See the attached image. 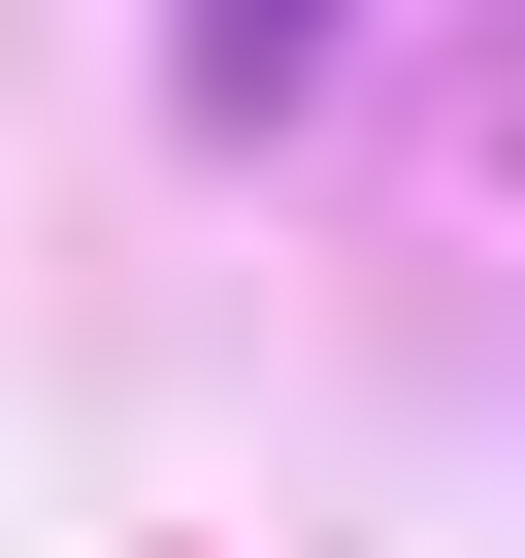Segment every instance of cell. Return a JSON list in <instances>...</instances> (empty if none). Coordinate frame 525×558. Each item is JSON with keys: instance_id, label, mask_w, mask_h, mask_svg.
Returning <instances> with one entry per match:
<instances>
[{"instance_id": "cell-1", "label": "cell", "mask_w": 525, "mask_h": 558, "mask_svg": "<svg viewBox=\"0 0 525 558\" xmlns=\"http://www.w3.org/2000/svg\"><path fill=\"white\" fill-rule=\"evenodd\" d=\"M164 66H197V132H296L329 99V0H164Z\"/></svg>"}]
</instances>
